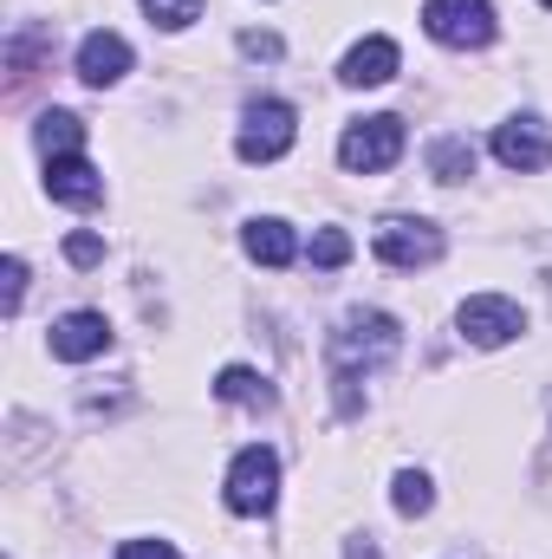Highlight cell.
Instances as JSON below:
<instances>
[{"instance_id": "5b68a950", "label": "cell", "mask_w": 552, "mask_h": 559, "mask_svg": "<svg viewBox=\"0 0 552 559\" xmlns=\"http://www.w3.org/2000/svg\"><path fill=\"white\" fill-rule=\"evenodd\" d=\"M299 138V118H292V105H279V98H261V105H248V118H241V163H279L286 150Z\"/></svg>"}, {"instance_id": "3957f363", "label": "cell", "mask_w": 552, "mask_h": 559, "mask_svg": "<svg viewBox=\"0 0 552 559\" xmlns=\"http://www.w3.org/2000/svg\"><path fill=\"white\" fill-rule=\"evenodd\" d=\"M274 501H279V455L274 449H241L235 455V468H228V508L235 514H274Z\"/></svg>"}, {"instance_id": "52a82bcc", "label": "cell", "mask_w": 552, "mask_h": 559, "mask_svg": "<svg viewBox=\"0 0 552 559\" xmlns=\"http://www.w3.org/2000/svg\"><path fill=\"white\" fill-rule=\"evenodd\" d=\"M520 332H527V312H520L514 299H501V293L461 299V338H468V345L494 352V345H507V338H520Z\"/></svg>"}, {"instance_id": "4fadbf2b", "label": "cell", "mask_w": 552, "mask_h": 559, "mask_svg": "<svg viewBox=\"0 0 552 559\" xmlns=\"http://www.w3.org/2000/svg\"><path fill=\"white\" fill-rule=\"evenodd\" d=\"M241 248H248V261H261V267H292V254H299V241H292V228L274 222V215H261V222H248V235H241Z\"/></svg>"}, {"instance_id": "7a4b0ae2", "label": "cell", "mask_w": 552, "mask_h": 559, "mask_svg": "<svg viewBox=\"0 0 552 559\" xmlns=\"http://www.w3.org/2000/svg\"><path fill=\"white\" fill-rule=\"evenodd\" d=\"M422 26H429V39H442L455 52H481L494 39V7L488 0H422Z\"/></svg>"}, {"instance_id": "d6986e66", "label": "cell", "mask_w": 552, "mask_h": 559, "mask_svg": "<svg viewBox=\"0 0 552 559\" xmlns=\"http://www.w3.org/2000/svg\"><path fill=\"white\" fill-rule=\"evenodd\" d=\"M351 261V235L345 228H319L312 235V267H345Z\"/></svg>"}, {"instance_id": "2e32d148", "label": "cell", "mask_w": 552, "mask_h": 559, "mask_svg": "<svg viewBox=\"0 0 552 559\" xmlns=\"http://www.w3.org/2000/svg\"><path fill=\"white\" fill-rule=\"evenodd\" d=\"M33 138H39V150H46V163H52V156H79V143H85V124H79L72 111H46Z\"/></svg>"}, {"instance_id": "8992f818", "label": "cell", "mask_w": 552, "mask_h": 559, "mask_svg": "<svg viewBox=\"0 0 552 559\" xmlns=\"http://www.w3.org/2000/svg\"><path fill=\"white\" fill-rule=\"evenodd\" d=\"M377 261H384V267H404V274L442 261V228H435V222H416V215L377 222Z\"/></svg>"}, {"instance_id": "e0dca14e", "label": "cell", "mask_w": 552, "mask_h": 559, "mask_svg": "<svg viewBox=\"0 0 552 559\" xmlns=\"http://www.w3.org/2000/svg\"><path fill=\"white\" fill-rule=\"evenodd\" d=\"M143 13H149L163 33H182V26L202 20V0H143Z\"/></svg>"}, {"instance_id": "7402d4cb", "label": "cell", "mask_w": 552, "mask_h": 559, "mask_svg": "<svg viewBox=\"0 0 552 559\" xmlns=\"http://www.w3.org/2000/svg\"><path fill=\"white\" fill-rule=\"evenodd\" d=\"M118 559H182L169 540H124V554Z\"/></svg>"}, {"instance_id": "ba28073f", "label": "cell", "mask_w": 552, "mask_h": 559, "mask_svg": "<svg viewBox=\"0 0 552 559\" xmlns=\"http://www.w3.org/2000/svg\"><path fill=\"white\" fill-rule=\"evenodd\" d=\"M494 156L507 169H520V176L552 169V131L540 118H507V124H494Z\"/></svg>"}, {"instance_id": "6da1fadb", "label": "cell", "mask_w": 552, "mask_h": 559, "mask_svg": "<svg viewBox=\"0 0 552 559\" xmlns=\"http://www.w3.org/2000/svg\"><path fill=\"white\" fill-rule=\"evenodd\" d=\"M397 345H404V332H397V319L391 312H351L338 332H332V384H338V411L345 417H358L364 411V397H358V371H377V365H391L397 358Z\"/></svg>"}, {"instance_id": "8fae6325", "label": "cell", "mask_w": 552, "mask_h": 559, "mask_svg": "<svg viewBox=\"0 0 552 559\" xmlns=\"http://www.w3.org/2000/svg\"><path fill=\"white\" fill-rule=\"evenodd\" d=\"M397 66H404V52H397V39H384V33H371V39H358V46L345 52V66H338V79H345V85H391V79H397Z\"/></svg>"}, {"instance_id": "ffe728a7", "label": "cell", "mask_w": 552, "mask_h": 559, "mask_svg": "<svg viewBox=\"0 0 552 559\" xmlns=\"http://www.w3.org/2000/svg\"><path fill=\"white\" fill-rule=\"evenodd\" d=\"M0 299H7V319H13L20 299H26V261H20V254H7V267H0Z\"/></svg>"}, {"instance_id": "d4e9b609", "label": "cell", "mask_w": 552, "mask_h": 559, "mask_svg": "<svg viewBox=\"0 0 552 559\" xmlns=\"http://www.w3.org/2000/svg\"><path fill=\"white\" fill-rule=\"evenodd\" d=\"M540 7H552V0H540Z\"/></svg>"}, {"instance_id": "9a60e30c", "label": "cell", "mask_w": 552, "mask_h": 559, "mask_svg": "<svg viewBox=\"0 0 552 559\" xmlns=\"http://www.w3.org/2000/svg\"><path fill=\"white\" fill-rule=\"evenodd\" d=\"M429 169H435V182H468V176H475V143L468 138H435L429 143Z\"/></svg>"}, {"instance_id": "44dd1931", "label": "cell", "mask_w": 552, "mask_h": 559, "mask_svg": "<svg viewBox=\"0 0 552 559\" xmlns=\"http://www.w3.org/2000/svg\"><path fill=\"white\" fill-rule=\"evenodd\" d=\"M65 261H72V267H98V261H105V241H98V235H72V241H65Z\"/></svg>"}, {"instance_id": "5bb4252c", "label": "cell", "mask_w": 552, "mask_h": 559, "mask_svg": "<svg viewBox=\"0 0 552 559\" xmlns=\"http://www.w3.org/2000/svg\"><path fill=\"white\" fill-rule=\"evenodd\" d=\"M215 397H221V404H241V411H267V404H274V384H267L261 371H248V365H228V371L215 378Z\"/></svg>"}, {"instance_id": "ac0fdd59", "label": "cell", "mask_w": 552, "mask_h": 559, "mask_svg": "<svg viewBox=\"0 0 552 559\" xmlns=\"http://www.w3.org/2000/svg\"><path fill=\"white\" fill-rule=\"evenodd\" d=\"M391 501H397V514H429L435 488H429V475H416V468H404V475H397V488H391Z\"/></svg>"}, {"instance_id": "9c48e42d", "label": "cell", "mask_w": 552, "mask_h": 559, "mask_svg": "<svg viewBox=\"0 0 552 559\" xmlns=\"http://www.w3.org/2000/svg\"><path fill=\"white\" fill-rule=\"evenodd\" d=\"M46 195L65 202V209H98L105 202V176L85 156H52L46 163Z\"/></svg>"}, {"instance_id": "30bf717a", "label": "cell", "mask_w": 552, "mask_h": 559, "mask_svg": "<svg viewBox=\"0 0 552 559\" xmlns=\"http://www.w3.org/2000/svg\"><path fill=\"white\" fill-rule=\"evenodd\" d=\"M124 72H131V46H124L118 33H105V26H98V33H85V39H79V79H85L92 92L118 85Z\"/></svg>"}, {"instance_id": "603a6c76", "label": "cell", "mask_w": 552, "mask_h": 559, "mask_svg": "<svg viewBox=\"0 0 552 559\" xmlns=\"http://www.w3.org/2000/svg\"><path fill=\"white\" fill-rule=\"evenodd\" d=\"M241 52H248V59H279L286 46H279L274 33H241Z\"/></svg>"}, {"instance_id": "cb8c5ba5", "label": "cell", "mask_w": 552, "mask_h": 559, "mask_svg": "<svg viewBox=\"0 0 552 559\" xmlns=\"http://www.w3.org/2000/svg\"><path fill=\"white\" fill-rule=\"evenodd\" d=\"M345 559H384V554H377V547H371V534H358V540H351V547H345Z\"/></svg>"}, {"instance_id": "7c38bea8", "label": "cell", "mask_w": 552, "mask_h": 559, "mask_svg": "<svg viewBox=\"0 0 552 559\" xmlns=\"http://www.w3.org/2000/svg\"><path fill=\"white\" fill-rule=\"evenodd\" d=\"M105 345H111L105 312H65V319L52 325V358H65V365H85V358H98Z\"/></svg>"}, {"instance_id": "277c9868", "label": "cell", "mask_w": 552, "mask_h": 559, "mask_svg": "<svg viewBox=\"0 0 552 559\" xmlns=\"http://www.w3.org/2000/svg\"><path fill=\"white\" fill-rule=\"evenodd\" d=\"M404 156V118H358L345 138H338V163L351 176H377Z\"/></svg>"}]
</instances>
